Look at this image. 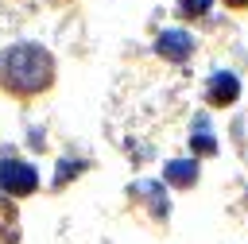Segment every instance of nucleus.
<instances>
[{
    "label": "nucleus",
    "mask_w": 248,
    "mask_h": 244,
    "mask_svg": "<svg viewBox=\"0 0 248 244\" xmlns=\"http://www.w3.org/2000/svg\"><path fill=\"white\" fill-rule=\"evenodd\" d=\"M54 81V58L39 43H16L0 54V85L16 97L43 93Z\"/></svg>",
    "instance_id": "nucleus-1"
},
{
    "label": "nucleus",
    "mask_w": 248,
    "mask_h": 244,
    "mask_svg": "<svg viewBox=\"0 0 248 244\" xmlns=\"http://www.w3.org/2000/svg\"><path fill=\"white\" fill-rule=\"evenodd\" d=\"M35 186H39V170H35L31 163L12 159V155L0 159V190H4V194L27 198V194H35Z\"/></svg>",
    "instance_id": "nucleus-2"
},
{
    "label": "nucleus",
    "mask_w": 248,
    "mask_h": 244,
    "mask_svg": "<svg viewBox=\"0 0 248 244\" xmlns=\"http://www.w3.org/2000/svg\"><path fill=\"white\" fill-rule=\"evenodd\" d=\"M155 50H159L163 58H170V62H182V58H190V50H194V35H190V31H163V35L155 39Z\"/></svg>",
    "instance_id": "nucleus-3"
},
{
    "label": "nucleus",
    "mask_w": 248,
    "mask_h": 244,
    "mask_svg": "<svg viewBox=\"0 0 248 244\" xmlns=\"http://www.w3.org/2000/svg\"><path fill=\"white\" fill-rule=\"evenodd\" d=\"M236 93H240V81H236V74L221 70V74H213V77H209V89H205L209 105H232V101H236Z\"/></svg>",
    "instance_id": "nucleus-4"
},
{
    "label": "nucleus",
    "mask_w": 248,
    "mask_h": 244,
    "mask_svg": "<svg viewBox=\"0 0 248 244\" xmlns=\"http://www.w3.org/2000/svg\"><path fill=\"white\" fill-rule=\"evenodd\" d=\"M163 174H167L170 186H194V182H198V163H194V159H170V163L163 167Z\"/></svg>",
    "instance_id": "nucleus-5"
},
{
    "label": "nucleus",
    "mask_w": 248,
    "mask_h": 244,
    "mask_svg": "<svg viewBox=\"0 0 248 244\" xmlns=\"http://www.w3.org/2000/svg\"><path fill=\"white\" fill-rule=\"evenodd\" d=\"M19 240V221H16V209L8 201H0V244H16Z\"/></svg>",
    "instance_id": "nucleus-6"
},
{
    "label": "nucleus",
    "mask_w": 248,
    "mask_h": 244,
    "mask_svg": "<svg viewBox=\"0 0 248 244\" xmlns=\"http://www.w3.org/2000/svg\"><path fill=\"white\" fill-rule=\"evenodd\" d=\"M136 194H147V198H151L155 217H167V198H163V190H159L155 182H140V186H136Z\"/></svg>",
    "instance_id": "nucleus-7"
},
{
    "label": "nucleus",
    "mask_w": 248,
    "mask_h": 244,
    "mask_svg": "<svg viewBox=\"0 0 248 244\" xmlns=\"http://www.w3.org/2000/svg\"><path fill=\"white\" fill-rule=\"evenodd\" d=\"M178 8H182V15L190 19V15H205V12H209V0H178Z\"/></svg>",
    "instance_id": "nucleus-8"
},
{
    "label": "nucleus",
    "mask_w": 248,
    "mask_h": 244,
    "mask_svg": "<svg viewBox=\"0 0 248 244\" xmlns=\"http://www.w3.org/2000/svg\"><path fill=\"white\" fill-rule=\"evenodd\" d=\"M190 143H194V151H217V139H209V136H202V132H198Z\"/></svg>",
    "instance_id": "nucleus-9"
},
{
    "label": "nucleus",
    "mask_w": 248,
    "mask_h": 244,
    "mask_svg": "<svg viewBox=\"0 0 248 244\" xmlns=\"http://www.w3.org/2000/svg\"><path fill=\"white\" fill-rule=\"evenodd\" d=\"M85 163H58V186L66 182V178H74V170H81Z\"/></svg>",
    "instance_id": "nucleus-10"
},
{
    "label": "nucleus",
    "mask_w": 248,
    "mask_h": 244,
    "mask_svg": "<svg viewBox=\"0 0 248 244\" xmlns=\"http://www.w3.org/2000/svg\"><path fill=\"white\" fill-rule=\"evenodd\" d=\"M225 4H232V8H248V0H225Z\"/></svg>",
    "instance_id": "nucleus-11"
}]
</instances>
